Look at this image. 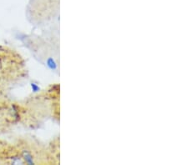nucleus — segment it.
I'll return each instance as SVG.
<instances>
[{"mask_svg":"<svg viewBox=\"0 0 188 165\" xmlns=\"http://www.w3.org/2000/svg\"><path fill=\"white\" fill-rule=\"evenodd\" d=\"M23 73L24 63L20 57L9 48L0 46V97Z\"/></svg>","mask_w":188,"mask_h":165,"instance_id":"nucleus-1","label":"nucleus"},{"mask_svg":"<svg viewBox=\"0 0 188 165\" xmlns=\"http://www.w3.org/2000/svg\"><path fill=\"white\" fill-rule=\"evenodd\" d=\"M18 115L19 110L17 107H14L0 99V133L18 118Z\"/></svg>","mask_w":188,"mask_h":165,"instance_id":"nucleus-2","label":"nucleus"}]
</instances>
